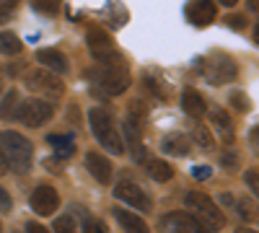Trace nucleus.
Masks as SVG:
<instances>
[{
    "label": "nucleus",
    "mask_w": 259,
    "mask_h": 233,
    "mask_svg": "<svg viewBox=\"0 0 259 233\" xmlns=\"http://www.w3.org/2000/svg\"><path fill=\"white\" fill-rule=\"evenodd\" d=\"M11 197H8V192L6 189H0V213H11Z\"/></svg>",
    "instance_id": "473e14b6"
},
{
    "label": "nucleus",
    "mask_w": 259,
    "mask_h": 233,
    "mask_svg": "<svg viewBox=\"0 0 259 233\" xmlns=\"http://www.w3.org/2000/svg\"><path fill=\"white\" fill-rule=\"evenodd\" d=\"M36 60L41 62L45 68L55 70V73H68V57L57 50H39L36 52Z\"/></svg>",
    "instance_id": "f3484780"
},
{
    "label": "nucleus",
    "mask_w": 259,
    "mask_h": 233,
    "mask_svg": "<svg viewBox=\"0 0 259 233\" xmlns=\"http://www.w3.org/2000/svg\"><path fill=\"white\" fill-rule=\"evenodd\" d=\"M0 156L6 158V166H11L16 174H26L31 168L34 148L26 137L6 130V132H0Z\"/></svg>",
    "instance_id": "f03ea898"
},
{
    "label": "nucleus",
    "mask_w": 259,
    "mask_h": 233,
    "mask_svg": "<svg viewBox=\"0 0 259 233\" xmlns=\"http://www.w3.org/2000/svg\"><path fill=\"white\" fill-rule=\"evenodd\" d=\"M246 184H249L251 192H256V168H251V171L246 174Z\"/></svg>",
    "instance_id": "c9c22d12"
},
{
    "label": "nucleus",
    "mask_w": 259,
    "mask_h": 233,
    "mask_svg": "<svg viewBox=\"0 0 259 233\" xmlns=\"http://www.w3.org/2000/svg\"><path fill=\"white\" fill-rule=\"evenodd\" d=\"M55 233H75V220L70 215H62L55 220Z\"/></svg>",
    "instance_id": "a878e982"
},
{
    "label": "nucleus",
    "mask_w": 259,
    "mask_h": 233,
    "mask_svg": "<svg viewBox=\"0 0 259 233\" xmlns=\"http://www.w3.org/2000/svg\"><path fill=\"white\" fill-rule=\"evenodd\" d=\"M34 8H36L39 13H50V16H55V13L60 11L57 3H34Z\"/></svg>",
    "instance_id": "c756f323"
},
{
    "label": "nucleus",
    "mask_w": 259,
    "mask_h": 233,
    "mask_svg": "<svg viewBox=\"0 0 259 233\" xmlns=\"http://www.w3.org/2000/svg\"><path fill=\"white\" fill-rule=\"evenodd\" d=\"M60 205V197H57V189L50 187V184H39L34 189V195H31V210L34 213H39L41 218H47L52 215L55 210Z\"/></svg>",
    "instance_id": "9b49d317"
},
{
    "label": "nucleus",
    "mask_w": 259,
    "mask_h": 233,
    "mask_svg": "<svg viewBox=\"0 0 259 233\" xmlns=\"http://www.w3.org/2000/svg\"><path fill=\"white\" fill-rule=\"evenodd\" d=\"M21 50H24V44H21V39L11 31H0V55H18Z\"/></svg>",
    "instance_id": "aec40b11"
},
{
    "label": "nucleus",
    "mask_w": 259,
    "mask_h": 233,
    "mask_svg": "<svg viewBox=\"0 0 259 233\" xmlns=\"http://www.w3.org/2000/svg\"><path fill=\"white\" fill-rule=\"evenodd\" d=\"M210 119L215 122V127L223 132V137H226V143H231L233 140V130H231V119H228V114L223 112V109H212L210 112Z\"/></svg>",
    "instance_id": "4be33fe9"
},
{
    "label": "nucleus",
    "mask_w": 259,
    "mask_h": 233,
    "mask_svg": "<svg viewBox=\"0 0 259 233\" xmlns=\"http://www.w3.org/2000/svg\"><path fill=\"white\" fill-rule=\"evenodd\" d=\"M161 228L163 233H212L200 218H194L189 213H168L161 218Z\"/></svg>",
    "instance_id": "0eeeda50"
},
{
    "label": "nucleus",
    "mask_w": 259,
    "mask_h": 233,
    "mask_svg": "<svg viewBox=\"0 0 259 233\" xmlns=\"http://www.w3.org/2000/svg\"><path fill=\"white\" fill-rule=\"evenodd\" d=\"M226 24H228L231 29H244V26H246V18H244V16H228Z\"/></svg>",
    "instance_id": "2f4dec72"
},
{
    "label": "nucleus",
    "mask_w": 259,
    "mask_h": 233,
    "mask_svg": "<svg viewBox=\"0 0 259 233\" xmlns=\"http://www.w3.org/2000/svg\"><path fill=\"white\" fill-rule=\"evenodd\" d=\"M187 205L202 218V223H205L207 228H223V225H226L223 210H218V205H215L205 192H189V195H187Z\"/></svg>",
    "instance_id": "423d86ee"
},
{
    "label": "nucleus",
    "mask_w": 259,
    "mask_h": 233,
    "mask_svg": "<svg viewBox=\"0 0 259 233\" xmlns=\"http://www.w3.org/2000/svg\"><path fill=\"white\" fill-rule=\"evenodd\" d=\"M13 3H0V24H3V21H8L11 18V13H13Z\"/></svg>",
    "instance_id": "72a5a7b5"
},
{
    "label": "nucleus",
    "mask_w": 259,
    "mask_h": 233,
    "mask_svg": "<svg viewBox=\"0 0 259 233\" xmlns=\"http://www.w3.org/2000/svg\"><path fill=\"white\" fill-rule=\"evenodd\" d=\"M26 233H50L41 223H26Z\"/></svg>",
    "instance_id": "f704fd0d"
},
{
    "label": "nucleus",
    "mask_w": 259,
    "mask_h": 233,
    "mask_svg": "<svg viewBox=\"0 0 259 233\" xmlns=\"http://www.w3.org/2000/svg\"><path fill=\"white\" fill-rule=\"evenodd\" d=\"M114 197L122 200L124 205H133L135 210H143V213H150V210H153V202H150V197L145 195V189L135 181H130V179H122L114 187Z\"/></svg>",
    "instance_id": "6e6552de"
},
{
    "label": "nucleus",
    "mask_w": 259,
    "mask_h": 233,
    "mask_svg": "<svg viewBox=\"0 0 259 233\" xmlns=\"http://www.w3.org/2000/svg\"><path fill=\"white\" fill-rule=\"evenodd\" d=\"M101 65H96V70L91 73V78L96 80V86L104 88V94L109 96H119L127 91L130 86V70H127V62L119 55H112L106 60H99Z\"/></svg>",
    "instance_id": "f257e3e1"
},
{
    "label": "nucleus",
    "mask_w": 259,
    "mask_h": 233,
    "mask_svg": "<svg viewBox=\"0 0 259 233\" xmlns=\"http://www.w3.org/2000/svg\"><path fill=\"white\" fill-rule=\"evenodd\" d=\"M89 122H91V130H94L96 140L104 145V151H109V153H114V156L124 153V143H122L119 127H117L112 112L94 107V109L89 112Z\"/></svg>",
    "instance_id": "7ed1b4c3"
},
{
    "label": "nucleus",
    "mask_w": 259,
    "mask_h": 233,
    "mask_svg": "<svg viewBox=\"0 0 259 233\" xmlns=\"http://www.w3.org/2000/svg\"><path fill=\"white\" fill-rule=\"evenodd\" d=\"M89 47H91V52H94L96 60H106V57L117 55L112 36L106 34L104 29H99V26H91V29H89Z\"/></svg>",
    "instance_id": "f8f14e48"
},
{
    "label": "nucleus",
    "mask_w": 259,
    "mask_h": 233,
    "mask_svg": "<svg viewBox=\"0 0 259 233\" xmlns=\"http://www.w3.org/2000/svg\"><path fill=\"white\" fill-rule=\"evenodd\" d=\"M236 202V200H233ZM236 207H239V215L241 218H246V220H256V207H254V202H249V200H239L236 202Z\"/></svg>",
    "instance_id": "393cba45"
},
{
    "label": "nucleus",
    "mask_w": 259,
    "mask_h": 233,
    "mask_svg": "<svg viewBox=\"0 0 259 233\" xmlns=\"http://www.w3.org/2000/svg\"><path fill=\"white\" fill-rule=\"evenodd\" d=\"M0 230H3V228H0Z\"/></svg>",
    "instance_id": "79ce46f5"
},
{
    "label": "nucleus",
    "mask_w": 259,
    "mask_h": 233,
    "mask_svg": "<svg viewBox=\"0 0 259 233\" xmlns=\"http://www.w3.org/2000/svg\"><path fill=\"white\" fill-rule=\"evenodd\" d=\"M114 215H117L119 225L124 228V233H150L148 223H145L140 215L130 213V210H114Z\"/></svg>",
    "instance_id": "dca6fc26"
},
{
    "label": "nucleus",
    "mask_w": 259,
    "mask_h": 233,
    "mask_svg": "<svg viewBox=\"0 0 259 233\" xmlns=\"http://www.w3.org/2000/svg\"><path fill=\"white\" fill-rule=\"evenodd\" d=\"M83 233H109V230H106V225L101 220H89L85 228H83Z\"/></svg>",
    "instance_id": "cd10ccee"
},
{
    "label": "nucleus",
    "mask_w": 259,
    "mask_h": 233,
    "mask_svg": "<svg viewBox=\"0 0 259 233\" xmlns=\"http://www.w3.org/2000/svg\"><path fill=\"white\" fill-rule=\"evenodd\" d=\"M26 127H41L45 122L52 119V107L47 101H39V99H29L18 107V114H16Z\"/></svg>",
    "instance_id": "9d476101"
},
{
    "label": "nucleus",
    "mask_w": 259,
    "mask_h": 233,
    "mask_svg": "<svg viewBox=\"0 0 259 233\" xmlns=\"http://www.w3.org/2000/svg\"><path fill=\"white\" fill-rule=\"evenodd\" d=\"M236 73H239V68H236L233 57L223 55V52H215L207 57V65L202 70V75L207 78V83H212V86H226V83H231L236 78Z\"/></svg>",
    "instance_id": "39448f33"
},
{
    "label": "nucleus",
    "mask_w": 259,
    "mask_h": 233,
    "mask_svg": "<svg viewBox=\"0 0 259 233\" xmlns=\"http://www.w3.org/2000/svg\"><path fill=\"white\" fill-rule=\"evenodd\" d=\"M231 104H233V107L239 109V112H249V109H251L249 99H246L241 91H233V94H231Z\"/></svg>",
    "instance_id": "bb28decb"
},
{
    "label": "nucleus",
    "mask_w": 259,
    "mask_h": 233,
    "mask_svg": "<svg viewBox=\"0 0 259 233\" xmlns=\"http://www.w3.org/2000/svg\"><path fill=\"white\" fill-rule=\"evenodd\" d=\"M6 171H8V166H6V158H3V156H0V176H3Z\"/></svg>",
    "instance_id": "58836bf2"
},
{
    "label": "nucleus",
    "mask_w": 259,
    "mask_h": 233,
    "mask_svg": "<svg viewBox=\"0 0 259 233\" xmlns=\"http://www.w3.org/2000/svg\"><path fill=\"white\" fill-rule=\"evenodd\" d=\"M163 151L171 156H189L192 148L184 135H168V137H163Z\"/></svg>",
    "instance_id": "6ab92c4d"
},
{
    "label": "nucleus",
    "mask_w": 259,
    "mask_h": 233,
    "mask_svg": "<svg viewBox=\"0 0 259 233\" xmlns=\"http://www.w3.org/2000/svg\"><path fill=\"white\" fill-rule=\"evenodd\" d=\"M47 140H50L52 145H60V148H62V145H65V148L73 145V137H70V135H50Z\"/></svg>",
    "instance_id": "c85d7f7f"
},
{
    "label": "nucleus",
    "mask_w": 259,
    "mask_h": 233,
    "mask_svg": "<svg viewBox=\"0 0 259 233\" xmlns=\"http://www.w3.org/2000/svg\"><path fill=\"white\" fill-rule=\"evenodd\" d=\"M26 86H29L31 91H36V94H45V96H52V99H57V96L65 94V83H62L57 75L41 70V68H39V70H31V73L26 75Z\"/></svg>",
    "instance_id": "1a4fd4ad"
},
{
    "label": "nucleus",
    "mask_w": 259,
    "mask_h": 233,
    "mask_svg": "<svg viewBox=\"0 0 259 233\" xmlns=\"http://www.w3.org/2000/svg\"><path fill=\"white\" fill-rule=\"evenodd\" d=\"M236 233H254V230H249V228H239V230H236Z\"/></svg>",
    "instance_id": "ea45409f"
},
{
    "label": "nucleus",
    "mask_w": 259,
    "mask_h": 233,
    "mask_svg": "<svg viewBox=\"0 0 259 233\" xmlns=\"http://www.w3.org/2000/svg\"><path fill=\"white\" fill-rule=\"evenodd\" d=\"M184 13L194 26H207L218 11H215V3H189Z\"/></svg>",
    "instance_id": "2eb2a0df"
},
{
    "label": "nucleus",
    "mask_w": 259,
    "mask_h": 233,
    "mask_svg": "<svg viewBox=\"0 0 259 233\" xmlns=\"http://www.w3.org/2000/svg\"><path fill=\"white\" fill-rule=\"evenodd\" d=\"M16 101H18V94L16 91H8V96L3 99V104H0V117H3V119L16 117Z\"/></svg>",
    "instance_id": "5701e85b"
},
{
    "label": "nucleus",
    "mask_w": 259,
    "mask_h": 233,
    "mask_svg": "<svg viewBox=\"0 0 259 233\" xmlns=\"http://www.w3.org/2000/svg\"><path fill=\"white\" fill-rule=\"evenodd\" d=\"M182 109L189 114V117H194V119H200V117H205L207 114V104H205V99L194 91L192 86H187L184 88V94H182Z\"/></svg>",
    "instance_id": "4468645a"
},
{
    "label": "nucleus",
    "mask_w": 259,
    "mask_h": 233,
    "mask_svg": "<svg viewBox=\"0 0 259 233\" xmlns=\"http://www.w3.org/2000/svg\"><path fill=\"white\" fill-rule=\"evenodd\" d=\"M223 166H228V171L236 166V156H223Z\"/></svg>",
    "instance_id": "e433bc0d"
},
{
    "label": "nucleus",
    "mask_w": 259,
    "mask_h": 233,
    "mask_svg": "<svg viewBox=\"0 0 259 233\" xmlns=\"http://www.w3.org/2000/svg\"><path fill=\"white\" fill-rule=\"evenodd\" d=\"M143 122H145V107H143L140 101H133V104H130V109H127V117H124V137H127V145H130V153H133V158L145 163L143 140H140Z\"/></svg>",
    "instance_id": "20e7f679"
},
{
    "label": "nucleus",
    "mask_w": 259,
    "mask_h": 233,
    "mask_svg": "<svg viewBox=\"0 0 259 233\" xmlns=\"http://www.w3.org/2000/svg\"><path fill=\"white\" fill-rule=\"evenodd\" d=\"M143 86L153 94V96H158V99H168V88H166V83L158 78V75H153V73H145L143 75Z\"/></svg>",
    "instance_id": "412c9836"
},
{
    "label": "nucleus",
    "mask_w": 259,
    "mask_h": 233,
    "mask_svg": "<svg viewBox=\"0 0 259 233\" xmlns=\"http://www.w3.org/2000/svg\"><path fill=\"white\" fill-rule=\"evenodd\" d=\"M145 168H148V174L153 176L156 181H168L171 176H174V168H171L166 161H158V158H148Z\"/></svg>",
    "instance_id": "a211bd4d"
},
{
    "label": "nucleus",
    "mask_w": 259,
    "mask_h": 233,
    "mask_svg": "<svg viewBox=\"0 0 259 233\" xmlns=\"http://www.w3.org/2000/svg\"><path fill=\"white\" fill-rule=\"evenodd\" d=\"M210 174H212L210 166H194V168H192V176H194V179H210Z\"/></svg>",
    "instance_id": "7c9ffc66"
},
{
    "label": "nucleus",
    "mask_w": 259,
    "mask_h": 233,
    "mask_svg": "<svg viewBox=\"0 0 259 233\" xmlns=\"http://www.w3.org/2000/svg\"><path fill=\"white\" fill-rule=\"evenodd\" d=\"M85 168H89V171L94 174V179H99L101 184L112 181V163L101 153H85Z\"/></svg>",
    "instance_id": "ddd939ff"
},
{
    "label": "nucleus",
    "mask_w": 259,
    "mask_h": 233,
    "mask_svg": "<svg viewBox=\"0 0 259 233\" xmlns=\"http://www.w3.org/2000/svg\"><path fill=\"white\" fill-rule=\"evenodd\" d=\"M194 140H197V143L205 148V151H210V148L215 145V137H212V132L207 130L205 124H197V127H194Z\"/></svg>",
    "instance_id": "b1692460"
},
{
    "label": "nucleus",
    "mask_w": 259,
    "mask_h": 233,
    "mask_svg": "<svg viewBox=\"0 0 259 233\" xmlns=\"http://www.w3.org/2000/svg\"><path fill=\"white\" fill-rule=\"evenodd\" d=\"M47 166H50V171L60 174V163H57V161H52V158H50V161H47Z\"/></svg>",
    "instance_id": "4c0bfd02"
},
{
    "label": "nucleus",
    "mask_w": 259,
    "mask_h": 233,
    "mask_svg": "<svg viewBox=\"0 0 259 233\" xmlns=\"http://www.w3.org/2000/svg\"><path fill=\"white\" fill-rule=\"evenodd\" d=\"M0 88H3V78H0Z\"/></svg>",
    "instance_id": "a19ab883"
}]
</instances>
